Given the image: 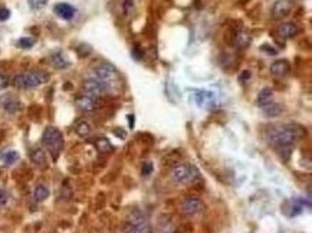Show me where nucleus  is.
<instances>
[{
  "label": "nucleus",
  "instance_id": "f8f14e48",
  "mask_svg": "<svg viewBox=\"0 0 312 233\" xmlns=\"http://www.w3.org/2000/svg\"><path fill=\"white\" fill-rule=\"evenodd\" d=\"M269 71H271V74H272V75H275V77H285L286 74H289V71H291V65H289V62H288V61H285V59H279V61H275V62L271 65Z\"/></svg>",
  "mask_w": 312,
  "mask_h": 233
},
{
  "label": "nucleus",
  "instance_id": "aec40b11",
  "mask_svg": "<svg viewBox=\"0 0 312 233\" xmlns=\"http://www.w3.org/2000/svg\"><path fill=\"white\" fill-rule=\"evenodd\" d=\"M272 98H273V91L271 88H263L258 95V105L262 108L263 105L272 102Z\"/></svg>",
  "mask_w": 312,
  "mask_h": 233
},
{
  "label": "nucleus",
  "instance_id": "473e14b6",
  "mask_svg": "<svg viewBox=\"0 0 312 233\" xmlns=\"http://www.w3.org/2000/svg\"><path fill=\"white\" fill-rule=\"evenodd\" d=\"M9 85V81H7V78L4 77V75H1L0 74V89H4L6 86Z\"/></svg>",
  "mask_w": 312,
  "mask_h": 233
},
{
  "label": "nucleus",
  "instance_id": "a211bd4d",
  "mask_svg": "<svg viewBox=\"0 0 312 233\" xmlns=\"http://www.w3.org/2000/svg\"><path fill=\"white\" fill-rule=\"evenodd\" d=\"M33 197L36 201H45V200L49 197V189L43 184H39L35 187L33 190Z\"/></svg>",
  "mask_w": 312,
  "mask_h": 233
},
{
  "label": "nucleus",
  "instance_id": "a878e982",
  "mask_svg": "<svg viewBox=\"0 0 312 233\" xmlns=\"http://www.w3.org/2000/svg\"><path fill=\"white\" fill-rule=\"evenodd\" d=\"M35 43H36V39L29 38V36H23V38H20L17 40V46L22 48V49H29V48H32Z\"/></svg>",
  "mask_w": 312,
  "mask_h": 233
},
{
  "label": "nucleus",
  "instance_id": "f3484780",
  "mask_svg": "<svg viewBox=\"0 0 312 233\" xmlns=\"http://www.w3.org/2000/svg\"><path fill=\"white\" fill-rule=\"evenodd\" d=\"M214 100V95L212 92L207 91H198L196 94V102L198 104V107H206L207 104H212Z\"/></svg>",
  "mask_w": 312,
  "mask_h": 233
},
{
  "label": "nucleus",
  "instance_id": "c85d7f7f",
  "mask_svg": "<svg viewBox=\"0 0 312 233\" xmlns=\"http://www.w3.org/2000/svg\"><path fill=\"white\" fill-rule=\"evenodd\" d=\"M78 50V53H79V56H86V55H89L91 53V46L89 45H81V46H78L77 48Z\"/></svg>",
  "mask_w": 312,
  "mask_h": 233
},
{
  "label": "nucleus",
  "instance_id": "412c9836",
  "mask_svg": "<svg viewBox=\"0 0 312 233\" xmlns=\"http://www.w3.org/2000/svg\"><path fill=\"white\" fill-rule=\"evenodd\" d=\"M146 222H147V219L144 216V213L140 212V210H134L127 217V225H141V223H146Z\"/></svg>",
  "mask_w": 312,
  "mask_h": 233
},
{
  "label": "nucleus",
  "instance_id": "f257e3e1",
  "mask_svg": "<svg viewBox=\"0 0 312 233\" xmlns=\"http://www.w3.org/2000/svg\"><path fill=\"white\" fill-rule=\"evenodd\" d=\"M307 131L296 124H285L280 127H272L269 130V144H272L276 150L282 153H288V155L291 154V149L295 144V141H298L299 138L305 137Z\"/></svg>",
  "mask_w": 312,
  "mask_h": 233
},
{
  "label": "nucleus",
  "instance_id": "6ab92c4d",
  "mask_svg": "<svg viewBox=\"0 0 312 233\" xmlns=\"http://www.w3.org/2000/svg\"><path fill=\"white\" fill-rule=\"evenodd\" d=\"M94 144H95V147H97V150L99 153H111L113 151V144L110 143V140L108 138H105V137H99L97 138L95 141H94Z\"/></svg>",
  "mask_w": 312,
  "mask_h": 233
},
{
  "label": "nucleus",
  "instance_id": "5701e85b",
  "mask_svg": "<svg viewBox=\"0 0 312 233\" xmlns=\"http://www.w3.org/2000/svg\"><path fill=\"white\" fill-rule=\"evenodd\" d=\"M91 125H89V122H86V121H79V122H77L75 124V133L78 134L79 137H88L89 134H91Z\"/></svg>",
  "mask_w": 312,
  "mask_h": 233
},
{
  "label": "nucleus",
  "instance_id": "7ed1b4c3",
  "mask_svg": "<svg viewBox=\"0 0 312 233\" xmlns=\"http://www.w3.org/2000/svg\"><path fill=\"white\" fill-rule=\"evenodd\" d=\"M42 143L43 146L49 150L52 157L56 160L58 155L61 154V151L64 150L65 141H64V134L61 133L56 127H48L43 135H42Z\"/></svg>",
  "mask_w": 312,
  "mask_h": 233
},
{
  "label": "nucleus",
  "instance_id": "4468645a",
  "mask_svg": "<svg viewBox=\"0 0 312 233\" xmlns=\"http://www.w3.org/2000/svg\"><path fill=\"white\" fill-rule=\"evenodd\" d=\"M234 43L239 46V48H247L250 43H252V35L249 34L247 31H237L234 34Z\"/></svg>",
  "mask_w": 312,
  "mask_h": 233
},
{
  "label": "nucleus",
  "instance_id": "9d476101",
  "mask_svg": "<svg viewBox=\"0 0 312 233\" xmlns=\"http://www.w3.org/2000/svg\"><path fill=\"white\" fill-rule=\"evenodd\" d=\"M278 34L283 39H292L299 34V28L292 22H286V23H282L278 26Z\"/></svg>",
  "mask_w": 312,
  "mask_h": 233
},
{
  "label": "nucleus",
  "instance_id": "39448f33",
  "mask_svg": "<svg viewBox=\"0 0 312 233\" xmlns=\"http://www.w3.org/2000/svg\"><path fill=\"white\" fill-rule=\"evenodd\" d=\"M82 88L86 95H89V97H92L95 100L101 98L107 92L105 88H104V85L99 82L97 78H88V79H85L82 83Z\"/></svg>",
  "mask_w": 312,
  "mask_h": 233
},
{
  "label": "nucleus",
  "instance_id": "c756f323",
  "mask_svg": "<svg viewBox=\"0 0 312 233\" xmlns=\"http://www.w3.org/2000/svg\"><path fill=\"white\" fill-rule=\"evenodd\" d=\"M9 201V193L3 189H0V206H4Z\"/></svg>",
  "mask_w": 312,
  "mask_h": 233
},
{
  "label": "nucleus",
  "instance_id": "f03ea898",
  "mask_svg": "<svg viewBox=\"0 0 312 233\" xmlns=\"http://www.w3.org/2000/svg\"><path fill=\"white\" fill-rule=\"evenodd\" d=\"M94 78H97L99 82L104 85L105 91H113V89H118L121 86V78L118 71L115 69L113 65L110 64H98L94 68Z\"/></svg>",
  "mask_w": 312,
  "mask_h": 233
},
{
  "label": "nucleus",
  "instance_id": "6e6552de",
  "mask_svg": "<svg viewBox=\"0 0 312 233\" xmlns=\"http://www.w3.org/2000/svg\"><path fill=\"white\" fill-rule=\"evenodd\" d=\"M294 9V3L291 0H276L272 7V15L275 19H282L288 16Z\"/></svg>",
  "mask_w": 312,
  "mask_h": 233
},
{
  "label": "nucleus",
  "instance_id": "1a4fd4ad",
  "mask_svg": "<svg viewBox=\"0 0 312 233\" xmlns=\"http://www.w3.org/2000/svg\"><path fill=\"white\" fill-rule=\"evenodd\" d=\"M53 12H55L56 16L64 19V20H71L72 17L75 16L77 9L69 3H56L53 6Z\"/></svg>",
  "mask_w": 312,
  "mask_h": 233
},
{
  "label": "nucleus",
  "instance_id": "bb28decb",
  "mask_svg": "<svg viewBox=\"0 0 312 233\" xmlns=\"http://www.w3.org/2000/svg\"><path fill=\"white\" fill-rule=\"evenodd\" d=\"M153 170H154V167H153V163L151 161H146L143 167H141V174L143 176H150L151 173H153Z\"/></svg>",
  "mask_w": 312,
  "mask_h": 233
},
{
  "label": "nucleus",
  "instance_id": "0eeeda50",
  "mask_svg": "<svg viewBox=\"0 0 312 233\" xmlns=\"http://www.w3.org/2000/svg\"><path fill=\"white\" fill-rule=\"evenodd\" d=\"M75 105L83 111V113H91V111H95L98 108V102L95 98L86 95V94H79L77 98H75Z\"/></svg>",
  "mask_w": 312,
  "mask_h": 233
},
{
  "label": "nucleus",
  "instance_id": "2eb2a0df",
  "mask_svg": "<svg viewBox=\"0 0 312 233\" xmlns=\"http://www.w3.org/2000/svg\"><path fill=\"white\" fill-rule=\"evenodd\" d=\"M31 160L35 166L46 167V154L42 149H33L31 151Z\"/></svg>",
  "mask_w": 312,
  "mask_h": 233
},
{
  "label": "nucleus",
  "instance_id": "9b49d317",
  "mask_svg": "<svg viewBox=\"0 0 312 233\" xmlns=\"http://www.w3.org/2000/svg\"><path fill=\"white\" fill-rule=\"evenodd\" d=\"M189 168L190 166H186V164H177L176 167H173L171 170V179L176 182V183H184L189 180Z\"/></svg>",
  "mask_w": 312,
  "mask_h": 233
},
{
  "label": "nucleus",
  "instance_id": "dca6fc26",
  "mask_svg": "<svg viewBox=\"0 0 312 233\" xmlns=\"http://www.w3.org/2000/svg\"><path fill=\"white\" fill-rule=\"evenodd\" d=\"M262 111L265 116H278L283 111V107L278 102H269L262 107Z\"/></svg>",
  "mask_w": 312,
  "mask_h": 233
},
{
  "label": "nucleus",
  "instance_id": "4be33fe9",
  "mask_svg": "<svg viewBox=\"0 0 312 233\" xmlns=\"http://www.w3.org/2000/svg\"><path fill=\"white\" fill-rule=\"evenodd\" d=\"M1 107L7 113H16L20 110V102L17 100H13V98H4L1 101Z\"/></svg>",
  "mask_w": 312,
  "mask_h": 233
},
{
  "label": "nucleus",
  "instance_id": "f704fd0d",
  "mask_svg": "<svg viewBox=\"0 0 312 233\" xmlns=\"http://www.w3.org/2000/svg\"><path fill=\"white\" fill-rule=\"evenodd\" d=\"M128 121H130V127H134V116H128Z\"/></svg>",
  "mask_w": 312,
  "mask_h": 233
},
{
  "label": "nucleus",
  "instance_id": "393cba45",
  "mask_svg": "<svg viewBox=\"0 0 312 233\" xmlns=\"http://www.w3.org/2000/svg\"><path fill=\"white\" fill-rule=\"evenodd\" d=\"M1 158H3V161H4V164L10 166V164L16 163L17 160H19V153L15 150L6 151L4 154H1Z\"/></svg>",
  "mask_w": 312,
  "mask_h": 233
},
{
  "label": "nucleus",
  "instance_id": "7c9ffc66",
  "mask_svg": "<svg viewBox=\"0 0 312 233\" xmlns=\"http://www.w3.org/2000/svg\"><path fill=\"white\" fill-rule=\"evenodd\" d=\"M261 50L266 52L268 55H276V53H278V50L273 49V46H271V45H262V46H261Z\"/></svg>",
  "mask_w": 312,
  "mask_h": 233
},
{
  "label": "nucleus",
  "instance_id": "423d86ee",
  "mask_svg": "<svg viewBox=\"0 0 312 233\" xmlns=\"http://www.w3.org/2000/svg\"><path fill=\"white\" fill-rule=\"evenodd\" d=\"M180 210L186 216H195L203 210V201L197 197H187L183 200L180 206Z\"/></svg>",
  "mask_w": 312,
  "mask_h": 233
},
{
  "label": "nucleus",
  "instance_id": "b1692460",
  "mask_svg": "<svg viewBox=\"0 0 312 233\" xmlns=\"http://www.w3.org/2000/svg\"><path fill=\"white\" fill-rule=\"evenodd\" d=\"M125 233H150V226L147 222L141 225H127Z\"/></svg>",
  "mask_w": 312,
  "mask_h": 233
},
{
  "label": "nucleus",
  "instance_id": "c9c22d12",
  "mask_svg": "<svg viewBox=\"0 0 312 233\" xmlns=\"http://www.w3.org/2000/svg\"><path fill=\"white\" fill-rule=\"evenodd\" d=\"M0 158H1V153H0Z\"/></svg>",
  "mask_w": 312,
  "mask_h": 233
},
{
  "label": "nucleus",
  "instance_id": "20e7f679",
  "mask_svg": "<svg viewBox=\"0 0 312 233\" xmlns=\"http://www.w3.org/2000/svg\"><path fill=\"white\" fill-rule=\"evenodd\" d=\"M49 75L40 71H32V72H25L19 74L13 78V86L20 88V89H29V88H36L40 86L45 82H48Z\"/></svg>",
  "mask_w": 312,
  "mask_h": 233
},
{
  "label": "nucleus",
  "instance_id": "72a5a7b5",
  "mask_svg": "<svg viewBox=\"0 0 312 233\" xmlns=\"http://www.w3.org/2000/svg\"><path fill=\"white\" fill-rule=\"evenodd\" d=\"M249 77H250V72H249V71H245V72H243V75L240 77V81H242L243 78H249Z\"/></svg>",
  "mask_w": 312,
  "mask_h": 233
},
{
  "label": "nucleus",
  "instance_id": "2f4dec72",
  "mask_svg": "<svg viewBox=\"0 0 312 233\" xmlns=\"http://www.w3.org/2000/svg\"><path fill=\"white\" fill-rule=\"evenodd\" d=\"M10 17V10L6 7H0V20H7Z\"/></svg>",
  "mask_w": 312,
  "mask_h": 233
},
{
  "label": "nucleus",
  "instance_id": "cd10ccee",
  "mask_svg": "<svg viewBox=\"0 0 312 233\" xmlns=\"http://www.w3.org/2000/svg\"><path fill=\"white\" fill-rule=\"evenodd\" d=\"M28 3L32 9H40L48 3V0H28Z\"/></svg>",
  "mask_w": 312,
  "mask_h": 233
},
{
  "label": "nucleus",
  "instance_id": "ddd939ff",
  "mask_svg": "<svg viewBox=\"0 0 312 233\" xmlns=\"http://www.w3.org/2000/svg\"><path fill=\"white\" fill-rule=\"evenodd\" d=\"M50 65L56 69H65L71 65V62L62 52H56L50 56Z\"/></svg>",
  "mask_w": 312,
  "mask_h": 233
}]
</instances>
